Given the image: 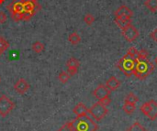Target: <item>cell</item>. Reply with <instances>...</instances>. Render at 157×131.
Masks as SVG:
<instances>
[{
    "label": "cell",
    "instance_id": "obj_13",
    "mask_svg": "<svg viewBox=\"0 0 157 131\" xmlns=\"http://www.w3.org/2000/svg\"><path fill=\"white\" fill-rule=\"evenodd\" d=\"M114 22L116 23V25H117L120 29H123L124 28H126V27L131 25V19H125V18H115Z\"/></svg>",
    "mask_w": 157,
    "mask_h": 131
},
{
    "label": "cell",
    "instance_id": "obj_25",
    "mask_svg": "<svg viewBox=\"0 0 157 131\" xmlns=\"http://www.w3.org/2000/svg\"><path fill=\"white\" fill-rule=\"evenodd\" d=\"M35 12H36V10H33V11H23L22 12V20H29L34 16Z\"/></svg>",
    "mask_w": 157,
    "mask_h": 131
},
{
    "label": "cell",
    "instance_id": "obj_14",
    "mask_svg": "<svg viewBox=\"0 0 157 131\" xmlns=\"http://www.w3.org/2000/svg\"><path fill=\"white\" fill-rule=\"evenodd\" d=\"M144 6L149 11L153 13L157 12V0H145Z\"/></svg>",
    "mask_w": 157,
    "mask_h": 131
},
{
    "label": "cell",
    "instance_id": "obj_4",
    "mask_svg": "<svg viewBox=\"0 0 157 131\" xmlns=\"http://www.w3.org/2000/svg\"><path fill=\"white\" fill-rule=\"evenodd\" d=\"M109 113V110L107 106L103 105L100 102H98L94 104L89 109L88 114L91 116V117L96 120V121H101V120L106 116Z\"/></svg>",
    "mask_w": 157,
    "mask_h": 131
},
{
    "label": "cell",
    "instance_id": "obj_29",
    "mask_svg": "<svg viewBox=\"0 0 157 131\" xmlns=\"http://www.w3.org/2000/svg\"><path fill=\"white\" fill-rule=\"evenodd\" d=\"M98 102H100V103H101L103 105H105V106H108V105H110V103H111V99H110V97H109V96H107V97L103 98V99L99 100Z\"/></svg>",
    "mask_w": 157,
    "mask_h": 131
},
{
    "label": "cell",
    "instance_id": "obj_6",
    "mask_svg": "<svg viewBox=\"0 0 157 131\" xmlns=\"http://www.w3.org/2000/svg\"><path fill=\"white\" fill-rule=\"evenodd\" d=\"M14 107L15 103L10 100L7 95L3 94L0 96V116L6 117L9 113H11Z\"/></svg>",
    "mask_w": 157,
    "mask_h": 131
},
{
    "label": "cell",
    "instance_id": "obj_26",
    "mask_svg": "<svg viewBox=\"0 0 157 131\" xmlns=\"http://www.w3.org/2000/svg\"><path fill=\"white\" fill-rule=\"evenodd\" d=\"M57 131H74L73 130V127H72V125H71V122H67L65 123V125H62L59 130Z\"/></svg>",
    "mask_w": 157,
    "mask_h": 131
},
{
    "label": "cell",
    "instance_id": "obj_32",
    "mask_svg": "<svg viewBox=\"0 0 157 131\" xmlns=\"http://www.w3.org/2000/svg\"><path fill=\"white\" fill-rule=\"evenodd\" d=\"M5 1H6V0H0V5L4 4V3H5Z\"/></svg>",
    "mask_w": 157,
    "mask_h": 131
},
{
    "label": "cell",
    "instance_id": "obj_34",
    "mask_svg": "<svg viewBox=\"0 0 157 131\" xmlns=\"http://www.w3.org/2000/svg\"><path fill=\"white\" fill-rule=\"evenodd\" d=\"M0 82H1V78H0Z\"/></svg>",
    "mask_w": 157,
    "mask_h": 131
},
{
    "label": "cell",
    "instance_id": "obj_8",
    "mask_svg": "<svg viewBox=\"0 0 157 131\" xmlns=\"http://www.w3.org/2000/svg\"><path fill=\"white\" fill-rule=\"evenodd\" d=\"M115 18H125V19H131L133 17L132 10L127 6H120L114 13Z\"/></svg>",
    "mask_w": 157,
    "mask_h": 131
},
{
    "label": "cell",
    "instance_id": "obj_11",
    "mask_svg": "<svg viewBox=\"0 0 157 131\" xmlns=\"http://www.w3.org/2000/svg\"><path fill=\"white\" fill-rule=\"evenodd\" d=\"M106 85L109 90H110L111 92L112 91H116L120 88V80L116 77V76H111V77H109L107 82H106Z\"/></svg>",
    "mask_w": 157,
    "mask_h": 131
},
{
    "label": "cell",
    "instance_id": "obj_2",
    "mask_svg": "<svg viewBox=\"0 0 157 131\" xmlns=\"http://www.w3.org/2000/svg\"><path fill=\"white\" fill-rule=\"evenodd\" d=\"M154 65L148 59L142 61H135L133 75L139 80H144L153 72Z\"/></svg>",
    "mask_w": 157,
    "mask_h": 131
},
{
    "label": "cell",
    "instance_id": "obj_21",
    "mask_svg": "<svg viewBox=\"0 0 157 131\" xmlns=\"http://www.w3.org/2000/svg\"><path fill=\"white\" fill-rule=\"evenodd\" d=\"M44 49H45L44 44L43 43H41L40 41H36L32 44V50L36 53H40L41 51L44 50Z\"/></svg>",
    "mask_w": 157,
    "mask_h": 131
},
{
    "label": "cell",
    "instance_id": "obj_28",
    "mask_svg": "<svg viewBox=\"0 0 157 131\" xmlns=\"http://www.w3.org/2000/svg\"><path fill=\"white\" fill-rule=\"evenodd\" d=\"M11 18L14 21L18 22L19 20H22V13H12Z\"/></svg>",
    "mask_w": 157,
    "mask_h": 131
},
{
    "label": "cell",
    "instance_id": "obj_3",
    "mask_svg": "<svg viewBox=\"0 0 157 131\" xmlns=\"http://www.w3.org/2000/svg\"><path fill=\"white\" fill-rule=\"evenodd\" d=\"M135 64V58L131 57L130 54H126L124 55L118 62H117V67L127 76V77H131L133 74V68Z\"/></svg>",
    "mask_w": 157,
    "mask_h": 131
},
{
    "label": "cell",
    "instance_id": "obj_16",
    "mask_svg": "<svg viewBox=\"0 0 157 131\" xmlns=\"http://www.w3.org/2000/svg\"><path fill=\"white\" fill-rule=\"evenodd\" d=\"M68 40L71 44L73 45H77L81 41V37L77 33V32H72V33L68 36Z\"/></svg>",
    "mask_w": 157,
    "mask_h": 131
},
{
    "label": "cell",
    "instance_id": "obj_33",
    "mask_svg": "<svg viewBox=\"0 0 157 131\" xmlns=\"http://www.w3.org/2000/svg\"><path fill=\"white\" fill-rule=\"evenodd\" d=\"M154 63H155V65L157 66V56H156V58L154 59Z\"/></svg>",
    "mask_w": 157,
    "mask_h": 131
},
{
    "label": "cell",
    "instance_id": "obj_17",
    "mask_svg": "<svg viewBox=\"0 0 157 131\" xmlns=\"http://www.w3.org/2000/svg\"><path fill=\"white\" fill-rule=\"evenodd\" d=\"M66 66H67V69H76V70H78V68L80 66V62L76 58H70L66 62Z\"/></svg>",
    "mask_w": 157,
    "mask_h": 131
},
{
    "label": "cell",
    "instance_id": "obj_30",
    "mask_svg": "<svg viewBox=\"0 0 157 131\" xmlns=\"http://www.w3.org/2000/svg\"><path fill=\"white\" fill-rule=\"evenodd\" d=\"M7 19V17L5 12L0 11V24H4Z\"/></svg>",
    "mask_w": 157,
    "mask_h": 131
},
{
    "label": "cell",
    "instance_id": "obj_18",
    "mask_svg": "<svg viewBox=\"0 0 157 131\" xmlns=\"http://www.w3.org/2000/svg\"><path fill=\"white\" fill-rule=\"evenodd\" d=\"M9 48V42L4 38L0 36V55L5 53V51Z\"/></svg>",
    "mask_w": 157,
    "mask_h": 131
},
{
    "label": "cell",
    "instance_id": "obj_27",
    "mask_svg": "<svg viewBox=\"0 0 157 131\" xmlns=\"http://www.w3.org/2000/svg\"><path fill=\"white\" fill-rule=\"evenodd\" d=\"M138 52H139V50L136 49L135 47H131L129 50H128V54H130V55L131 56V57H133V58H136V56L138 55Z\"/></svg>",
    "mask_w": 157,
    "mask_h": 131
},
{
    "label": "cell",
    "instance_id": "obj_20",
    "mask_svg": "<svg viewBox=\"0 0 157 131\" xmlns=\"http://www.w3.org/2000/svg\"><path fill=\"white\" fill-rule=\"evenodd\" d=\"M126 131H147V129H146L143 126H142L141 123L135 122Z\"/></svg>",
    "mask_w": 157,
    "mask_h": 131
},
{
    "label": "cell",
    "instance_id": "obj_7",
    "mask_svg": "<svg viewBox=\"0 0 157 131\" xmlns=\"http://www.w3.org/2000/svg\"><path fill=\"white\" fill-rule=\"evenodd\" d=\"M121 35L124 37V39L126 40L127 41L133 42L134 40H136V39L140 36V32L131 24V25H130L126 28H124L123 29H121Z\"/></svg>",
    "mask_w": 157,
    "mask_h": 131
},
{
    "label": "cell",
    "instance_id": "obj_31",
    "mask_svg": "<svg viewBox=\"0 0 157 131\" xmlns=\"http://www.w3.org/2000/svg\"><path fill=\"white\" fill-rule=\"evenodd\" d=\"M149 36H150L155 42H157V28L154 29L151 32Z\"/></svg>",
    "mask_w": 157,
    "mask_h": 131
},
{
    "label": "cell",
    "instance_id": "obj_23",
    "mask_svg": "<svg viewBox=\"0 0 157 131\" xmlns=\"http://www.w3.org/2000/svg\"><path fill=\"white\" fill-rule=\"evenodd\" d=\"M148 51L147 50H141L138 52V55L136 56L135 61H142V60H146L148 58Z\"/></svg>",
    "mask_w": 157,
    "mask_h": 131
},
{
    "label": "cell",
    "instance_id": "obj_5",
    "mask_svg": "<svg viewBox=\"0 0 157 131\" xmlns=\"http://www.w3.org/2000/svg\"><path fill=\"white\" fill-rule=\"evenodd\" d=\"M140 109L142 113L147 116L151 121H154L157 118V103L154 100H150L142 104Z\"/></svg>",
    "mask_w": 157,
    "mask_h": 131
},
{
    "label": "cell",
    "instance_id": "obj_15",
    "mask_svg": "<svg viewBox=\"0 0 157 131\" xmlns=\"http://www.w3.org/2000/svg\"><path fill=\"white\" fill-rule=\"evenodd\" d=\"M123 111L128 114V115H131L134 113V111L136 110V104H132V103H128V102H124V105L122 106Z\"/></svg>",
    "mask_w": 157,
    "mask_h": 131
},
{
    "label": "cell",
    "instance_id": "obj_22",
    "mask_svg": "<svg viewBox=\"0 0 157 131\" xmlns=\"http://www.w3.org/2000/svg\"><path fill=\"white\" fill-rule=\"evenodd\" d=\"M70 77L71 76L67 72H62L58 76V79L62 83H66L68 82V80L70 79Z\"/></svg>",
    "mask_w": 157,
    "mask_h": 131
},
{
    "label": "cell",
    "instance_id": "obj_12",
    "mask_svg": "<svg viewBox=\"0 0 157 131\" xmlns=\"http://www.w3.org/2000/svg\"><path fill=\"white\" fill-rule=\"evenodd\" d=\"M73 112L76 116H85L88 114V108L84 105L83 103L77 104L75 108L73 109Z\"/></svg>",
    "mask_w": 157,
    "mask_h": 131
},
{
    "label": "cell",
    "instance_id": "obj_24",
    "mask_svg": "<svg viewBox=\"0 0 157 131\" xmlns=\"http://www.w3.org/2000/svg\"><path fill=\"white\" fill-rule=\"evenodd\" d=\"M84 21L86 22L87 25L91 26L94 22H95V17H94L92 14H87L84 18Z\"/></svg>",
    "mask_w": 157,
    "mask_h": 131
},
{
    "label": "cell",
    "instance_id": "obj_9",
    "mask_svg": "<svg viewBox=\"0 0 157 131\" xmlns=\"http://www.w3.org/2000/svg\"><path fill=\"white\" fill-rule=\"evenodd\" d=\"M110 93H111V91L109 90V88L106 85H105V84H99L98 86L96 87L95 90L93 91V95L99 101V100L103 99V98H105V97L109 96Z\"/></svg>",
    "mask_w": 157,
    "mask_h": 131
},
{
    "label": "cell",
    "instance_id": "obj_35",
    "mask_svg": "<svg viewBox=\"0 0 157 131\" xmlns=\"http://www.w3.org/2000/svg\"><path fill=\"white\" fill-rule=\"evenodd\" d=\"M35 1H37V2H38V0H35Z\"/></svg>",
    "mask_w": 157,
    "mask_h": 131
},
{
    "label": "cell",
    "instance_id": "obj_10",
    "mask_svg": "<svg viewBox=\"0 0 157 131\" xmlns=\"http://www.w3.org/2000/svg\"><path fill=\"white\" fill-rule=\"evenodd\" d=\"M14 89L15 91L19 94H25L29 89V83L25 80V79H19L15 84H14Z\"/></svg>",
    "mask_w": 157,
    "mask_h": 131
},
{
    "label": "cell",
    "instance_id": "obj_19",
    "mask_svg": "<svg viewBox=\"0 0 157 131\" xmlns=\"http://www.w3.org/2000/svg\"><path fill=\"white\" fill-rule=\"evenodd\" d=\"M124 102H128V103H132V104H136L139 102V97L133 93H129L126 97H125Z\"/></svg>",
    "mask_w": 157,
    "mask_h": 131
},
{
    "label": "cell",
    "instance_id": "obj_1",
    "mask_svg": "<svg viewBox=\"0 0 157 131\" xmlns=\"http://www.w3.org/2000/svg\"><path fill=\"white\" fill-rule=\"evenodd\" d=\"M74 131H97L98 127L88 115L76 116V119L71 121Z\"/></svg>",
    "mask_w": 157,
    "mask_h": 131
}]
</instances>
